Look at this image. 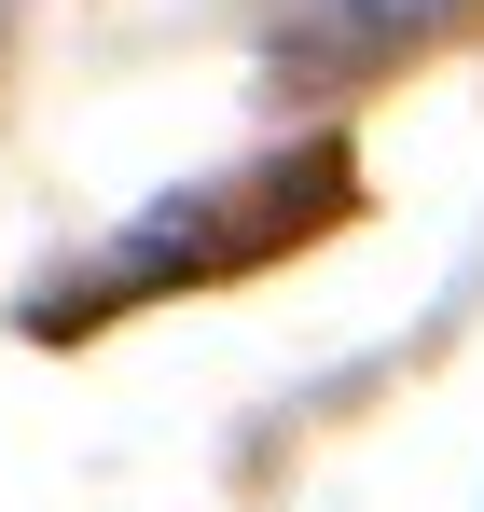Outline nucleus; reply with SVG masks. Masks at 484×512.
<instances>
[{
    "label": "nucleus",
    "instance_id": "nucleus-1",
    "mask_svg": "<svg viewBox=\"0 0 484 512\" xmlns=\"http://www.w3.org/2000/svg\"><path fill=\"white\" fill-rule=\"evenodd\" d=\"M346 194H360V153H346V139H291L277 167L194 180V194L139 208V222L83 263L70 291H42V305H28V333H83V319H111V305L249 277V263H277V250H305V236H332V222H346Z\"/></svg>",
    "mask_w": 484,
    "mask_h": 512
},
{
    "label": "nucleus",
    "instance_id": "nucleus-2",
    "mask_svg": "<svg viewBox=\"0 0 484 512\" xmlns=\"http://www.w3.org/2000/svg\"><path fill=\"white\" fill-rule=\"evenodd\" d=\"M457 0H291V28H277V56L291 70H332V84H360V70H388L402 42H429Z\"/></svg>",
    "mask_w": 484,
    "mask_h": 512
}]
</instances>
